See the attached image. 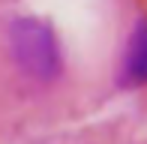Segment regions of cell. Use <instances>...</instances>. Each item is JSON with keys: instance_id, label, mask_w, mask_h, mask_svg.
Listing matches in <instances>:
<instances>
[{"instance_id": "1", "label": "cell", "mask_w": 147, "mask_h": 144, "mask_svg": "<svg viewBox=\"0 0 147 144\" xmlns=\"http://www.w3.org/2000/svg\"><path fill=\"white\" fill-rule=\"evenodd\" d=\"M9 48L27 75L33 78H54L60 72V45L54 30L39 18H15L9 24Z\"/></svg>"}, {"instance_id": "2", "label": "cell", "mask_w": 147, "mask_h": 144, "mask_svg": "<svg viewBox=\"0 0 147 144\" xmlns=\"http://www.w3.org/2000/svg\"><path fill=\"white\" fill-rule=\"evenodd\" d=\"M123 81L138 87V84H147V18L135 27L129 45H126L123 54Z\"/></svg>"}]
</instances>
